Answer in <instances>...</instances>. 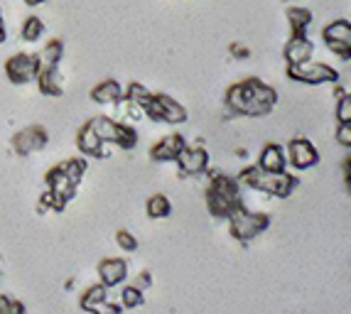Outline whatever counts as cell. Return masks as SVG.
I'll return each instance as SVG.
<instances>
[{
  "mask_svg": "<svg viewBox=\"0 0 351 314\" xmlns=\"http://www.w3.org/2000/svg\"><path fill=\"white\" fill-rule=\"evenodd\" d=\"M47 143H49L47 128H42V125H27V128H23L20 133H15L10 147L15 155L27 157V155H32V152H40L42 147H47Z\"/></svg>",
  "mask_w": 351,
  "mask_h": 314,
  "instance_id": "cell-11",
  "label": "cell"
},
{
  "mask_svg": "<svg viewBox=\"0 0 351 314\" xmlns=\"http://www.w3.org/2000/svg\"><path fill=\"white\" fill-rule=\"evenodd\" d=\"M23 3L29 8H37V5H42V3H47V0H23Z\"/></svg>",
  "mask_w": 351,
  "mask_h": 314,
  "instance_id": "cell-39",
  "label": "cell"
},
{
  "mask_svg": "<svg viewBox=\"0 0 351 314\" xmlns=\"http://www.w3.org/2000/svg\"><path fill=\"white\" fill-rule=\"evenodd\" d=\"M66 204L69 202H64L62 197H57L54 192H49V189H45V194L40 197V204H37V209L45 214V211H64L66 209Z\"/></svg>",
  "mask_w": 351,
  "mask_h": 314,
  "instance_id": "cell-28",
  "label": "cell"
},
{
  "mask_svg": "<svg viewBox=\"0 0 351 314\" xmlns=\"http://www.w3.org/2000/svg\"><path fill=\"white\" fill-rule=\"evenodd\" d=\"M349 157H344V162H341V172H344V184L349 186Z\"/></svg>",
  "mask_w": 351,
  "mask_h": 314,
  "instance_id": "cell-38",
  "label": "cell"
},
{
  "mask_svg": "<svg viewBox=\"0 0 351 314\" xmlns=\"http://www.w3.org/2000/svg\"><path fill=\"white\" fill-rule=\"evenodd\" d=\"M285 157H287V165H293L298 172H304V169L317 167V162H319V150L315 147L312 140L293 138L285 145Z\"/></svg>",
  "mask_w": 351,
  "mask_h": 314,
  "instance_id": "cell-10",
  "label": "cell"
},
{
  "mask_svg": "<svg viewBox=\"0 0 351 314\" xmlns=\"http://www.w3.org/2000/svg\"><path fill=\"white\" fill-rule=\"evenodd\" d=\"M59 167H62V172H64L74 184H79V182L84 180V175H86V160H84V157H69L64 162H59Z\"/></svg>",
  "mask_w": 351,
  "mask_h": 314,
  "instance_id": "cell-27",
  "label": "cell"
},
{
  "mask_svg": "<svg viewBox=\"0 0 351 314\" xmlns=\"http://www.w3.org/2000/svg\"><path fill=\"white\" fill-rule=\"evenodd\" d=\"M184 145H187L184 135H180V133L165 135V138H160L158 143L150 147V160L152 162H175L177 155L184 150Z\"/></svg>",
  "mask_w": 351,
  "mask_h": 314,
  "instance_id": "cell-14",
  "label": "cell"
},
{
  "mask_svg": "<svg viewBox=\"0 0 351 314\" xmlns=\"http://www.w3.org/2000/svg\"><path fill=\"white\" fill-rule=\"evenodd\" d=\"M45 182H47L49 192H54L57 197L64 199V202H71V199H74L76 186H79V184H74V182H71L64 172H62V167H59V165H54L47 175H45Z\"/></svg>",
  "mask_w": 351,
  "mask_h": 314,
  "instance_id": "cell-18",
  "label": "cell"
},
{
  "mask_svg": "<svg viewBox=\"0 0 351 314\" xmlns=\"http://www.w3.org/2000/svg\"><path fill=\"white\" fill-rule=\"evenodd\" d=\"M322 40L329 52L341 57L344 62L351 59V23L349 20H334L322 29Z\"/></svg>",
  "mask_w": 351,
  "mask_h": 314,
  "instance_id": "cell-8",
  "label": "cell"
},
{
  "mask_svg": "<svg viewBox=\"0 0 351 314\" xmlns=\"http://www.w3.org/2000/svg\"><path fill=\"white\" fill-rule=\"evenodd\" d=\"M106 300H108V287L99 282V285H91V287H86V290L82 292V300H79V304H82V309L91 312L96 304L106 302Z\"/></svg>",
  "mask_w": 351,
  "mask_h": 314,
  "instance_id": "cell-24",
  "label": "cell"
},
{
  "mask_svg": "<svg viewBox=\"0 0 351 314\" xmlns=\"http://www.w3.org/2000/svg\"><path fill=\"white\" fill-rule=\"evenodd\" d=\"M231 54H234L236 59H248V57H251L248 47H243V45H231Z\"/></svg>",
  "mask_w": 351,
  "mask_h": 314,
  "instance_id": "cell-36",
  "label": "cell"
},
{
  "mask_svg": "<svg viewBox=\"0 0 351 314\" xmlns=\"http://www.w3.org/2000/svg\"><path fill=\"white\" fill-rule=\"evenodd\" d=\"M315 54V45L307 40V35H290L282 47V59H285V64H302L307 59H312Z\"/></svg>",
  "mask_w": 351,
  "mask_h": 314,
  "instance_id": "cell-16",
  "label": "cell"
},
{
  "mask_svg": "<svg viewBox=\"0 0 351 314\" xmlns=\"http://www.w3.org/2000/svg\"><path fill=\"white\" fill-rule=\"evenodd\" d=\"M0 314H27V307L15 297L0 295Z\"/></svg>",
  "mask_w": 351,
  "mask_h": 314,
  "instance_id": "cell-31",
  "label": "cell"
},
{
  "mask_svg": "<svg viewBox=\"0 0 351 314\" xmlns=\"http://www.w3.org/2000/svg\"><path fill=\"white\" fill-rule=\"evenodd\" d=\"M175 162L182 177H199L209 169V152L202 145H184Z\"/></svg>",
  "mask_w": 351,
  "mask_h": 314,
  "instance_id": "cell-12",
  "label": "cell"
},
{
  "mask_svg": "<svg viewBox=\"0 0 351 314\" xmlns=\"http://www.w3.org/2000/svg\"><path fill=\"white\" fill-rule=\"evenodd\" d=\"M35 82H37V88H40L42 96H49V99H59V96H64V76H62L59 67L40 71Z\"/></svg>",
  "mask_w": 351,
  "mask_h": 314,
  "instance_id": "cell-19",
  "label": "cell"
},
{
  "mask_svg": "<svg viewBox=\"0 0 351 314\" xmlns=\"http://www.w3.org/2000/svg\"><path fill=\"white\" fill-rule=\"evenodd\" d=\"M143 113L150 121L167 123V125H180V123L187 121V108L167 93H150L147 101L143 104Z\"/></svg>",
  "mask_w": 351,
  "mask_h": 314,
  "instance_id": "cell-6",
  "label": "cell"
},
{
  "mask_svg": "<svg viewBox=\"0 0 351 314\" xmlns=\"http://www.w3.org/2000/svg\"><path fill=\"white\" fill-rule=\"evenodd\" d=\"M37 74H40V69H37L35 54L18 52V54H12V57L5 62V76H8V82L15 84V86H25V84H32L37 79Z\"/></svg>",
  "mask_w": 351,
  "mask_h": 314,
  "instance_id": "cell-9",
  "label": "cell"
},
{
  "mask_svg": "<svg viewBox=\"0 0 351 314\" xmlns=\"http://www.w3.org/2000/svg\"><path fill=\"white\" fill-rule=\"evenodd\" d=\"M236 180H239L241 186H248L253 192L268 194V197L276 199H287L300 186V180L295 175H290L287 169L285 172H265L258 165L246 167Z\"/></svg>",
  "mask_w": 351,
  "mask_h": 314,
  "instance_id": "cell-2",
  "label": "cell"
},
{
  "mask_svg": "<svg viewBox=\"0 0 351 314\" xmlns=\"http://www.w3.org/2000/svg\"><path fill=\"white\" fill-rule=\"evenodd\" d=\"M133 285H135V287H138V290H143V292H145V290H147V287H150V285H152V278H150V273H145V270H143V273H141V275H138V280H135Z\"/></svg>",
  "mask_w": 351,
  "mask_h": 314,
  "instance_id": "cell-35",
  "label": "cell"
},
{
  "mask_svg": "<svg viewBox=\"0 0 351 314\" xmlns=\"http://www.w3.org/2000/svg\"><path fill=\"white\" fill-rule=\"evenodd\" d=\"M337 143H339L344 150L351 147V123H339V128H337Z\"/></svg>",
  "mask_w": 351,
  "mask_h": 314,
  "instance_id": "cell-33",
  "label": "cell"
},
{
  "mask_svg": "<svg viewBox=\"0 0 351 314\" xmlns=\"http://www.w3.org/2000/svg\"><path fill=\"white\" fill-rule=\"evenodd\" d=\"M35 59H37V69H40V71L59 67V64H62V59H64V42H62V40H49L47 45L42 47L40 52L35 54Z\"/></svg>",
  "mask_w": 351,
  "mask_h": 314,
  "instance_id": "cell-21",
  "label": "cell"
},
{
  "mask_svg": "<svg viewBox=\"0 0 351 314\" xmlns=\"http://www.w3.org/2000/svg\"><path fill=\"white\" fill-rule=\"evenodd\" d=\"M226 111L234 116H246V118H263L268 116L278 104V91L261 79L251 76L239 84H231L223 96Z\"/></svg>",
  "mask_w": 351,
  "mask_h": 314,
  "instance_id": "cell-1",
  "label": "cell"
},
{
  "mask_svg": "<svg viewBox=\"0 0 351 314\" xmlns=\"http://www.w3.org/2000/svg\"><path fill=\"white\" fill-rule=\"evenodd\" d=\"M287 25H290V35H307L312 25V12L302 5H290L285 10Z\"/></svg>",
  "mask_w": 351,
  "mask_h": 314,
  "instance_id": "cell-22",
  "label": "cell"
},
{
  "mask_svg": "<svg viewBox=\"0 0 351 314\" xmlns=\"http://www.w3.org/2000/svg\"><path fill=\"white\" fill-rule=\"evenodd\" d=\"M91 314H121V304H113L111 300H106V302L96 304V307L91 309Z\"/></svg>",
  "mask_w": 351,
  "mask_h": 314,
  "instance_id": "cell-34",
  "label": "cell"
},
{
  "mask_svg": "<svg viewBox=\"0 0 351 314\" xmlns=\"http://www.w3.org/2000/svg\"><path fill=\"white\" fill-rule=\"evenodd\" d=\"M226 221H228V231H231V236H234L236 241H241V243H248V241L258 239L261 233L268 231L270 216L261 214V211H251L241 204L239 209H234L231 214H228Z\"/></svg>",
  "mask_w": 351,
  "mask_h": 314,
  "instance_id": "cell-4",
  "label": "cell"
},
{
  "mask_svg": "<svg viewBox=\"0 0 351 314\" xmlns=\"http://www.w3.org/2000/svg\"><path fill=\"white\" fill-rule=\"evenodd\" d=\"M256 165L261 169H265V172H285L287 169L285 147H282L280 143H268V145H263Z\"/></svg>",
  "mask_w": 351,
  "mask_h": 314,
  "instance_id": "cell-17",
  "label": "cell"
},
{
  "mask_svg": "<svg viewBox=\"0 0 351 314\" xmlns=\"http://www.w3.org/2000/svg\"><path fill=\"white\" fill-rule=\"evenodd\" d=\"M145 211L150 219L160 221V219H167L172 214V202L167 194H152L150 199L145 202Z\"/></svg>",
  "mask_w": 351,
  "mask_h": 314,
  "instance_id": "cell-23",
  "label": "cell"
},
{
  "mask_svg": "<svg viewBox=\"0 0 351 314\" xmlns=\"http://www.w3.org/2000/svg\"><path fill=\"white\" fill-rule=\"evenodd\" d=\"M241 184L239 180L226 175H214L206 186V209L217 219H228V214L241 206Z\"/></svg>",
  "mask_w": 351,
  "mask_h": 314,
  "instance_id": "cell-3",
  "label": "cell"
},
{
  "mask_svg": "<svg viewBox=\"0 0 351 314\" xmlns=\"http://www.w3.org/2000/svg\"><path fill=\"white\" fill-rule=\"evenodd\" d=\"M91 125L96 128V133L106 145H116L121 150H133L138 145V130L130 123H121L118 118L111 116H99L91 118Z\"/></svg>",
  "mask_w": 351,
  "mask_h": 314,
  "instance_id": "cell-5",
  "label": "cell"
},
{
  "mask_svg": "<svg viewBox=\"0 0 351 314\" xmlns=\"http://www.w3.org/2000/svg\"><path fill=\"white\" fill-rule=\"evenodd\" d=\"M282 3H287V0H282Z\"/></svg>",
  "mask_w": 351,
  "mask_h": 314,
  "instance_id": "cell-40",
  "label": "cell"
},
{
  "mask_svg": "<svg viewBox=\"0 0 351 314\" xmlns=\"http://www.w3.org/2000/svg\"><path fill=\"white\" fill-rule=\"evenodd\" d=\"M287 79H293L298 84H307V86H322V84H339L341 76L334 67L324 64V62H315V59H307L302 64L287 67Z\"/></svg>",
  "mask_w": 351,
  "mask_h": 314,
  "instance_id": "cell-7",
  "label": "cell"
},
{
  "mask_svg": "<svg viewBox=\"0 0 351 314\" xmlns=\"http://www.w3.org/2000/svg\"><path fill=\"white\" fill-rule=\"evenodd\" d=\"M128 261H123V258H106V261L99 263V280L101 285H106L108 290L123 285L128 280Z\"/></svg>",
  "mask_w": 351,
  "mask_h": 314,
  "instance_id": "cell-13",
  "label": "cell"
},
{
  "mask_svg": "<svg viewBox=\"0 0 351 314\" xmlns=\"http://www.w3.org/2000/svg\"><path fill=\"white\" fill-rule=\"evenodd\" d=\"M8 40V27H5V20H3V10H0V45Z\"/></svg>",
  "mask_w": 351,
  "mask_h": 314,
  "instance_id": "cell-37",
  "label": "cell"
},
{
  "mask_svg": "<svg viewBox=\"0 0 351 314\" xmlns=\"http://www.w3.org/2000/svg\"><path fill=\"white\" fill-rule=\"evenodd\" d=\"M76 147H79V152H82L84 157L108 155V147H106V143L99 138V133H96V128L91 125V121L84 123L82 128H79V133H76Z\"/></svg>",
  "mask_w": 351,
  "mask_h": 314,
  "instance_id": "cell-15",
  "label": "cell"
},
{
  "mask_svg": "<svg viewBox=\"0 0 351 314\" xmlns=\"http://www.w3.org/2000/svg\"><path fill=\"white\" fill-rule=\"evenodd\" d=\"M152 91H147L143 84H138V82H133V84H128V86L123 88V99L128 101V104H133V106H141L143 108V104L147 101V96H150Z\"/></svg>",
  "mask_w": 351,
  "mask_h": 314,
  "instance_id": "cell-29",
  "label": "cell"
},
{
  "mask_svg": "<svg viewBox=\"0 0 351 314\" xmlns=\"http://www.w3.org/2000/svg\"><path fill=\"white\" fill-rule=\"evenodd\" d=\"M116 243H118V248L125 250V253H135V250H138V239H135L130 231H125V228H121V231L116 233Z\"/></svg>",
  "mask_w": 351,
  "mask_h": 314,
  "instance_id": "cell-32",
  "label": "cell"
},
{
  "mask_svg": "<svg viewBox=\"0 0 351 314\" xmlns=\"http://www.w3.org/2000/svg\"><path fill=\"white\" fill-rule=\"evenodd\" d=\"M20 37H23L25 42H40L42 37H45V23H42V18H37V15H29V18H25L23 27H20Z\"/></svg>",
  "mask_w": 351,
  "mask_h": 314,
  "instance_id": "cell-25",
  "label": "cell"
},
{
  "mask_svg": "<svg viewBox=\"0 0 351 314\" xmlns=\"http://www.w3.org/2000/svg\"><path fill=\"white\" fill-rule=\"evenodd\" d=\"M121 99H123V86H121L116 79H106V82L96 84V86L91 88V101L99 106L113 108Z\"/></svg>",
  "mask_w": 351,
  "mask_h": 314,
  "instance_id": "cell-20",
  "label": "cell"
},
{
  "mask_svg": "<svg viewBox=\"0 0 351 314\" xmlns=\"http://www.w3.org/2000/svg\"><path fill=\"white\" fill-rule=\"evenodd\" d=\"M337 123H351V96L344 91L337 96Z\"/></svg>",
  "mask_w": 351,
  "mask_h": 314,
  "instance_id": "cell-30",
  "label": "cell"
},
{
  "mask_svg": "<svg viewBox=\"0 0 351 314\" xmlns=\"http://www.w3.org/2000/svg\"><path fill=\"white\" fill-rule=\"evenodd\" d=\"M145 302V292L138 290V287L130 282V285H121V309H138L141 304Z\"/></svg>",
  "mask_w": 351,
  "mask_h": 314,
  "instance_id": "cell-26",
  "label": "cell"
}]
</instances>
